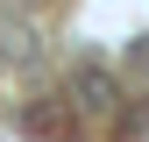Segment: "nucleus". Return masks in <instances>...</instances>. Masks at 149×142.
<instances>
[{
    "label": "nucleus",
    "instance_id": "nucleus-1",
    "mask_svg": "<svg viewBox=\"0 0 149 142\" xmlns=\"http://www.w3.org/2000/svg\"><path fill=\"white\" fill-rule=\"evenodd\" d=\"M78 114H114V100H121V85L107 78V71H78Z\"/></svg>",
    "mask_w": 149,
    "mask_h": 142
}]
</instances>
